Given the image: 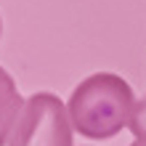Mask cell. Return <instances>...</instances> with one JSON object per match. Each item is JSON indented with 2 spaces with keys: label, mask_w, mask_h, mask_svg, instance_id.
<instances>
[{
  "label": "cell",
  "mask_w": 146,
  "mask_h": 146,
  "mask_svg": "<svg viewBox=\"0 0 146 146\" xmlns=\"http://www.w3.org/2000/svg\"><path fill=\"white\" fill-rule=\"evenodd\" d=\"M130 146H146V135H138V138H135Z\"/></svg>",
  "instance_id": "cell-4"
},
{
  "label": "cell",
  "mask_w": 146,
  "mask_h": 146,
  "mask_svg": "<svg viewBox=\"0 0 146 146\" xmlns=\"http://www.w3.org/2000/svg\"><path fill=\"white\" fill-rule=\"evenodd\" d=\"M21 109H24V98L16 88L13 77L0 66V146L11 138L13 127L21 117Z\"/></svg>",
  "instance_id": "cell-3"
},
{
  "label": "cell",
  "mask_w": 146,
  "mask_h": 146,
  "mask_svg": "<svg viewBox=\"0 0 146 146\" xmlns=\"http://www.w3.org/2000/svg\"><path fill=\"white\" fill-rule=\"evenodd\" d=\"M133 88L119 74L98 72L90 74L77 85L69 96V122L80 135L88 138H111L122 127H130L135 111Z\"/></svg>",
  "instance_id": "cell-1"
},
{
  "label": "cell",
  "mask_w": 146,
  "mask_h": 146,
  "mask_svg": "<svg viewBox=\"0 0 146 146\" xmlns=\"http://www.w3.org/2000/svg\"><path fill=\"white\" fill-rule=\"evenodd\" d=\"M0 32H3V24H0Z\"/></svg>",
  "instance_id": "cell-5"
},
{
  "label": "cell",
  "mask_w": 146,
  "mask_h": 146,
  "mask_svg": "<svg viewBox=\"0 0 146 146\" xmlns=\"http://www.w3.org/2000/svg\"><path fill=\"white\" fill-rule=\"evenodd\" d=\"M8 146H72V122L61 98L53 93L29 96Z\"/></svg>",
  "instance_id": "cell-2"
}]
</instances>
